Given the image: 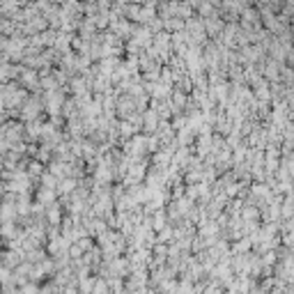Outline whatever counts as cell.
I'll return each instance as SVG.
<instances>
[{
	"label": "cell",
	"instance_id": "1",
	"mask_svg": "<svg viewBox=\"0 0 294 294\" xmlns=\"http://www.w3.org/2000/svg\"><path fill=\"white\" fill-rule=\"evenodd\" d=\"M0 133H2V138L9 140L12 145H17V143H28V140H25V122H21V120L2 122Z\"/></svg>",
	"mask_w": 294,
	"mask_h": 294
},
{
	"label": "cell",
	"instance_id": "2",
	"mask_svg": "<svg viewBox=\"0 0 294 294\" xmlns=\"http://www.w3.org/2000/svg\"><path fill=\"white\" fill-rule=\"evenodd\" d=\"M41 110H46V104H44L41 99L30 94V99L21 106V122H35V120H39Z\"/></svg>",
	"mask_w": 294,
	"mask_h": 294
},
{
	"label": "cell",
	"instance_id": "3",
	"mask_svg": "<svg viewBox=\"0 0 294 294\" xmlns=\"http://www.w3.org/2000/svg\"><path fill=\"white\" fill-rule=\"evenodd\" d=\"M133 113H138L136 99L129 97V94H120L117 97V120H129Z\"/></svg>",
	"mask_w": 294,
	"mask_h": 294
},
{
	"label": "cell",
	"instance_id": "4",
	"mask_svg": "<svg viewBox=\"0 0 294 294\" xmlns=\"http://www.w3.org/2000/svg\"><path fill=\"white\" fill-rule=\"evenodd\" d=\"M131 39H136L145 51L154 46V33H152L147 25H136V30H133V37H131Z\"/></svg>",
	"mask_w": 294,
	"mask_h": 294
},
{
	"label": "cell",
	"instance_id": "5",
	"mask_svg": "<svg viewBox=\"0 0 294 294\" xmlns=\"http://www.w3.org/2000/svg\"><path fill=\"white\" fill-rule=\"evenodd\" d=\"M25 262V253L23 251H2V267H7V269H18L21 264Z\"/></svg>",
	"mask_w": 294,
	"mask_h": 294
},
{
	"label": "cell",
	"instance_id": "6",
	"mask_svg": "<svg viewBox=\"0 0 294 294\" xmlns=\"http://www.w3.org/2000/svg\"><path fill=\"white\" fill-rule=\"evenodd\" d=\"M35 200H37V202H41L46 209H49L51 204H55L57 200H60V196H57V191H53V188L37 186V191H35Z\"/></svg>",
	"mask_w": 294,
	"mask_h": 294
},
{
	"label": "cell",
	"instance_id": "7",
	"mask_svg": "<svg viewBox=\"0 0 294 294\" xmlns=\"http://www.w3.org/2000/svg\"><path fill=\"white\" fill-rule=\"evenodd\" d=\"M159 124H161V117H159V113H156L154 108L145 110V127H143V133H145V136H154L156 131H159Z\"/></svg>",
	"mask_w": 294,
	"mask_h": 294
},
{
	"label": "cell",
	"instance_id": "8",
	"mask_svg": "<svg viewBox=\"0 0 294 294\" xmlns=\"http://www.w3.org/2000/svg\"><path fill=\"white\" fill-rule=\"evenodd\" d=\"M65 216H67V212L62 209L60 200H57L55 204H51L49 209H46V220H49V225H62Z\"/></svg>",
	"mask_w": 294,
	"mask_h": 294
},
{
	"label": "cell",
	"instance_id": "9",
	"mask_svg": "<svg viewBox=\"0 0 294 294\" xmlns=\"http://www.w3.org/2000/svg\"><path fill=\"white\" fill-rule=\"evenodd\" d=\"M188 99H191V94H186V92L172 90V94H170V104H172V108H175V113H186Z\"/></svg>",
	"mask_w": 294,
	"mask_h": 294
},
{
	"label": "cell",
	"instance_id": "10",
	"mask_svg": "<svg viewBox=\"0 0 294 294\" xmlns=\"http://www.w3.org/2000/svg\"><path fill=\"white\" fill-rule=\"evenodd\" d=\"M81 182L74 180V177H65V180H60V186H57V196H74L76 193V188H78Z\"/></svg>",
	"mask_w": 294,
	"mask_h": 294
},
{
	"label": "cell",
	"instance_id": "11",
	"mask_svg": "<svg viewBox=\"0 0 294 294\" xmlns=\"http://www.w3.org/2000/svg\"><path fill=\"white\" fill-rule=\"evenodd\" d=\"M168 225H170V219H168V212L165 209H159V212L152 214V230L154 232H161Z\"/></svg>",
	"mask_w": 294,
	"mask_h": 294
},
{
	"label": "cell",
	"instance_id": "12",
	"mask_svg": "<svg viewBox=\"0 0 294 294\" xmlns=\"http://www.w3.org/2000/svg\"><path fill=\"white\" fill-rule=\"evenodd\" d=\"M156 239H159V244H165V246H170L175 244V225H168V228H164L161 232H156Z\"/></svg>",
	"mask_w": 294,
	"mask_h": 294
},
{
	"label": "cell",
	"instance_id": "13",
	"mask_svg": "<svg viewBox=\"0 0 294 294\" xmlns=\"http://www.w3.org/2000/svg\"><path fill=\"white\" fill-rule=\"evenodd\" d=\"M127 18H129L131 23L140 25V18H143V5H138V2H129V9H127Z\"/></svg>",
	"mask_w": 294,
	"mask_h": 294
},
{
	"label": "cell",
	"instance_id": "14",
	"mask_svg": "<svg viewBox=\"0 0 294 294\" xmlns=\"http://www.w3.org/2000/svg\"><path fill=\"white\" fill-rule=\"evenodd\" d=\"M120 136H122V140H131L133 136H138V129L129 120H120Z\"/></svg>",
	"mask_w": 294,
	"mask_h": 294
},
{
	"label": "cell",
	"instance_id": "15",
	"mask_svg": "<svg viewBox=\"0 0 294 294\" xmlns=\"http://www.w3.org/2000/svg\"><path fill=\"white\" fill-rule=\"evenodd\" d=\"M94 287H97V276H85L78 280V290L81 294H92L94 292Z\"/></svg>",
	"mask_w": 294,
	"mask_h": 294
},
{
	"label": "cell",
	"instance_id": "16",
	"mask_svg": "<svg viewBox=\"0 0 294 294\" xmlns=\"http://www.w3.org/2000/svg\"><path fill=\"white\" fill-rule=\"evenodd\" d=\"M294 219V191L285 196V202H283V220Z\"/></svg>",
	"mask_w": 294,
	"mask_h": 294
},
{
	"label": "cell",
	"instance_id": "17",
	"mask_svg": "<svg viewBox=\"0 0 294 294\" xmlns=\"http://www.w3.org/2000/svg\"><path fill=\"white\" fill-rule=\"evenodd\" d=\"M39 186H46V188H53V191H57V186H60V180H57L55 175H51V172L46 170L44 175H41Z\"/></svg>",
	"mask_w": 294,
	"mask_h": 294
},
{
	"label": "cell",
	"instance_id": "18",
	"mask_svg": "<svg viewBox=\"0 0 294 294\" xmlns=\"http://www.w3.org/2000/svg\"><path fill=\"white\" fill-rule=\"evenodd\" d=\"M49 172L51 175H55L57 180H65L67 175H65V161H57V159H53L49 164Z\"/></svg>",
	"mask_w": 294,
	"mask_h": 294
},
{
	"label": "cell",
	"instance_id": "19",
	"mask_svg": "<svg viewBox=\"0 0 294 294\" xmlns=\"http://www.w3.org/2000/svg\"><path fill=\"white\" fill-rule=\"evenodd\" d=\"M164 85H168V88H175V72H172L170 67H164V72H161V81Z\"/></svg>",
	"mask_w": 294,
	"mask_h": 294
},
{
	"label": "cell",
	"instance_id": "20",
	"mask_svg": "<svg viewBox=\"0 0 294 294\" xmlns=\"http://www.w3.org/2000/svg\"><path fill=\"white\" fill-rule=\"evenodd\" d=\"M76 244L81 246L83 253H90V251H94V248H97V241H94V237H83V239H78Z\"/></svg>",
	"mask_w": 294,
	"mask_h": 294
},
{
	"label": "cell",
	"instance_id": "21",
	"mask_svg": "<svg viewBox=\"0 0 294 294\" xmlns=\"http://www.w3.org/2000/svg\"><path fill=\"white\" fill-rule=\"evenodd\" d=\"M283 83H285L287 88H294V69L292 67H283Z\"/></svg>",
	"mask_w": 294,
	"mask_h": 294
},
{
	"label": "cell",
	"instance_id": "22",
	"mask_svg": "<svg viewBox=\"0 0 294 294\" xmlns=\"http://www.w3.org/2000/svg\"><path fill=\"white\" fill-rule=\"evenodd\" d=\"M69 257H72V260H83L85 253L81 251V246L78 244H72V248H69Z\"/></svg>",
	"mask_w": 294,
	"mask_h": 294
},
{
	"label": "cell",
	"instance_id": "23",
	"mask_svg": "<svg viewBox=\"0 0 294 294\" xmlns=\"http://www.w3.org/2000/svg\"><path fill=\"white\" fill-rule=\"evenodd\" d=\"M62 294H81V290H78V283H69L67 287H62Z\"/></svg>",
	"mask_w": 294,
	"mask_h": 294
}]
</instances>
